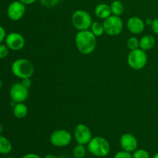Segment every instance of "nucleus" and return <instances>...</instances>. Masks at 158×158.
I'll use <instances>...</instances> for the list:
<instances>
[{
    "label": "nucleus",
    "mask_w": 158,
    "mask_h": 158,
    "mask_svg": "<svg viewBox=\"0 0 158 158\" xmlns=\"http://www.w3.org/2000/svg\"><path fill=\"white\" fill-rule=\"evenodd\" d=\"M88 151L97 157H105L110 152V144L103 137H95L88 143Z\"/></svg>",
    "instance_id": "obj_2"
},
{
    "label": "nucleus",
    "mask_w": 158,
    "mask_h": 158,
    "mask_svg": "<svg viewBox=\"0 0 158 158\" xmlns=\"http://www.w3.org/2000/svg\"><path fill=\"white\" fill-rule=\"evenodd\" d=\"M2 131H3L2 126V125H0V134H1V133L2 132Z\"/></svg>",
    "instance_id": "obj_35"
},
{
    "label": "nucleus",
    "mask_w": 158,
    "mask_h": 158,
    "mask_svg": "<svg viewBox=\"0 0 158 158\" xmlns=\"http://www.w3.org/2000/svg\"><path fill=\"white\" fill-rule=\"evenodd\" d=\"M73 135L77 143L83 145L88 144L93 138L90 129L83 123H80L76 127Z\"/></svg>",
    "instance_id": "obj_9"
},
{
    "label": "nucleus",
    "mask_w": 158,
    "mask_h": 158,
    "mask_svg": "<svg viewBox=\"0 0 158 158\" xmlns=\"http://www.w3.org/2000/svg\"><path fill=\"white\" fill-rule=\"evenodd\" d=\"M127 46L131 51L139 49L140 48V40L134 36L131 37L127 41Z\"/></svg>",
    "instance_id": "obj_21"
},
{
    "label": "nucleus",
    "mask_w": 158,
    "mask_h": 158,
    "mask_svg": "<svg viewBox=\"0 0 158 158\" xmlns=\"http://www.w3.org/2000/svg\"><path fill=\"white\" fill-rule=\"evenodd\" d=\"M6 158H14V157H6Z\"/></svg>",
    "instance_id": "obj_36"
},
{
    "label": "nucleus",
    "mask_w": 158,
    "mask_h": 158,
    "mask_svg": "<svg viewBox=\"0 0 158 158\" xmlns=\"http://www.w3.org/2000/svg\"><path fill=\"white\" fill-rule=\"evenodd\" d=\"M18 1L21 2H23V4L25 5H31L33 4L34 2H35L36 0H18Z\"/></svg>",
    "instance_id": "obj_30"
},
{
    "label": "nucleus",
    "mask_w": 158,
    "mask_h": 158,
    "mask_svg": "<svg viewBox=\"0 0 158 158\" xmlns=\"http://www.w3.org/2000/svg\"><path fill=\"white\" fill-rule=\"evenodd\" d=\"M28 108L23 103H17L13 107V114L16 118L23 119L27 116Z\"/></svg>",
    "instance_id": "obj_16"
},
{
    "label": "nucleus",
    "mask_w": 158,
    "mask_h": 158,
    "mask_svg": "<svg viewBox=\"0 0 158 158\" xmlns=\"http://www.w3.org/2000/svg\"><path fill=\"white\" fill-rule=\"evenodd\" d=\"M85 154H86V148L85 145L80 144L77 143L74 147L73 150V155L75 158H83Z\"/></svg>",
    "instance_id": "obj_20"
},
{
    "label": "nucleus",
    "mask_w": 158,
    "mask_h": 158,
    "mask_svg": "<svg viewBox=\"0 0 158 158\" xmlns=\"http://www.w3.org/2000/svg\"><path fill=\"white\" fill-rule=\"evenodd\" d=\"M77 49L83 55H89L95 50L97 47V37L90 30L79 31L75 37Z\"/></svg>",
    "instance_id": "obj_1"
},
{
    "label": "nucleus",
    "mask_w": 158,
    "mask_h": 158,
    "mask_svg": "<svg viewBox=\"0 0 158 158\" xmlns=\"http://www.w3.org/2000/svg\"><path fill=\"white\" fill-rule=\"evenodd\" d=\"M26 12V5L19 1H14L9 4L7 9V15L12 21L21 19Z\"/></svg>",
    "instance_id": "obj_10"
},
{
    "label": "nucleus",
    "mask_w": 158,
    "mask_h": 158,
    "mask_svg": "<svg viewBox=\"0 0 158 158\" xmlns=\"http://www.w3.org/2000/svg\"><path fill=\"white\" fill-rule=\"evenodd\" d=\"M133 158H150V154L146 150L138 149L133 152Z\"/></svg>",
    "instance_id": "obj_22"
},
{
    "label": "nucleus",
    "mask_w": 158,
    "mask_h": 158,
    "mask_svg": "<svg viewBox=\"0 0 158 158\" xmlns=\"http://www.w3.org/2000/svg\"><path fill=\"white\" fill-rule=\"evenodd\" d=\"M25 39L22 34L19 32H11L6 35V45L9 49L13 51L21 50L25 46Z\"/></svg>",
    "instance_id": "obj_11"
},
{
    "label": "nucleus",
    "mask_w": 158,
    "mask_h": 158,
    "mask_svg": "<svg viewBox=\"0 0 158 158\" xmlns=\"http://www.w3.org/2000/svg\"><path fill=\"white\" fill-rule=\"evenodd\" d=\"M105 33L110 36L120 35L123 29V23L120 16L111 15L103 22Z\"/></svg>",
    "instance_id": "obj_6"
},
{
    "label": "nucleus",
    "mask_w": 158,
    "mask_h": 158,
    "mask_svg": "<svg viewBox=\"0 0 158 158\" xmlns=\"http://www.w3.org/2000/svg\"><path fill=\"white\" fill-rule=\"evenodd\" d=\"M9 47L6 45L0 44V59H4L9 54Z\"/></svg>",
    "instance_id": "obj_24"
},
{
    "label": "nucleus",
    "mask_w": 158,
    "mask_h": 158,
    "mask_svg": "<svg viewBox=\"0 0 158 158\" xmlns=\"http://www.w3.org/2000/svg\"><path fill=\"white\" fill-rule=\"evenodd\" d=\"M12 72L14 76L20 79L30 78L34 73V66L27 59H18L12 63Z\"/></svg>",
    "instance_id": "obj_3"
},
{
    "label": "nucleus",
    "mask_w": 158,
    "mask_h": 158,
    "mask_svg": "<svg viewBox=\"0 0 158 158\" xmlns=\"http://www.w3.org/2000/svg\"><path fill=\"white\" fill-rule=\"evenodd\" d=\"M152 158H158V152L156 153V154L153 156Z\"/></svg>",
    "instance_id": "obj_33"
},
{
    "label": "nucleus",
    "mask_w": 158,
    "mask_h": 158,
    "mask_svg": "<svg viewBox=\"0 0 158 158\" xmlns=\"http://www.w3.org/2000/svg\"><path fill=\"white\" fill-rule=\"evenodd\" d=\"M59 158H66V157H59Z\"/></svg>",
    "instance_id": "obj_37"
},
{
    "label": "nucleus",
    "mask_w": 158,
    "mask_h": 158,
    "mask_svg": "<svg viewBox=\"0 0 158 158\" xmlns=\"http://www.w3.org/2000/svg\"><path fill=\"white\" fill-rule=\"evenodd\" d=\"M114 158H133L132 154L130 152H127V151H121L117 152V154L114 155Z\"/></svg>",
    "instance_id": "obj_25"
},
{
    "label": "nucleus",
    "mask_w": 158,
    "mask_h": 158,
    "mask_svg": "<svg viewBox=\"0 0 158 158\" xmlns=\"http://www.w3.org/2000/svg\"><path fill=\"white\" fill-rule=\"evenodd\" d=\"M73 27L78 31L88 30L93 23L90 14L83 9H79L73 13L71 18Z\"/></svg>",
    "instance_id": "obj_4"
},
{
    "label": "nucleus",
    "mask_w": 158,
    "mask_h": 158,
    "mask_svg": "<svg viewBox=\"0 0 158 158\" xmlns=\"http://www.w3.org/2000/svg\"><path fill=\"white\" fill-rule=\"evenodd\" d=\"M44 158H59V157H57L56 156L53 155V154H47V155L45 156Z\"/></svg>",
    "instance_id": "obj_32"
},
{
    "label": "nucleus",
    "mask_w": 158,
    "mask_h": 158,
    "mask_svg": "<svg viewBox=\"0 0 158 158\" xmlns=\"http://www.w3.org/2000/svg\"><path fill=\"white\" fill-rule=\"evenodd\" d=\"M21 83H23V84L26 87H27L28 89H29V88L32 86V80H30V78L23 79V80H22Z\"/></svg>",
    "instance_id": "obj_28"
},
{
    "label": "nucleus",
    "mask_w": 158,
    "mask_h": 158,
    "mask_svg": "<svg viewBox=\"0 0 158 158\" xmlns=\"http://www.w3.org/2000/svg\"><path fill=\"white\" fill-rule=\"evenodd\" d=\"M110 9L113 15L120 16L124 12V5L120 0H114L111 2Z\"/></svg>",
    "instance_id": "obj_18"
},
{
    "label": "nucleus",
    "mask_w": 158,
    "mask_h": 158,
    "mask_svg": "<svg viewBox=\"0 0 158 158\" xmlns=\"http://www.w3.org/2000/svg\"><path fill=\"white\" fill-rule=\"evenodd\" d=\"M152 23H153V19H146V21H145V24L151 26V25H152Z\"/></svg>",
    "instance_id": "obj_31"
},
{
    "label": "nucleus",
    "mask_w": 158,
    "mask_h": 158,
    "mask_svg": "<svg viewBox=\"0 0 158 158\" xmlns=\"http://www.w3.org/2000/svg\"><path fill=\"white\" fill-rule=\"evenodd\" d=\"M120 145L123 151L133 153L137 150V146H138V142H137L135 136L133 135L132 134L126 133L120 137Z\"/></svg>",
    "instance_id": "obj_12"
},
{
    "label": "nucleus",
    "mask_w": 158,
    "mask_h": 158,
    "mask_svg": "<svg viewBox=\"0 0 158 158\" xmlns=\"http://www.w3.org/2000/svg\"><path fill=\"white\" fill-rule=\"evenodd\" d=\"M151 29L156 35H158V19H155L153 20Z\"/></svg>",
    "instance_id": "obj_27"
},
{
    "label": "nucleus",
    "mask_w": 158,
    "mask_h": 158,
    "mask_svg": "<svg viewBox=\"0 0 158 158\" xmlns=\"http://www.w3.org/2000/svg\"><path fill=\"white\" fill-rule=\"evenodd\" d=\"M12 145L6 137L0 134V154H8L12 151Z\"/></svg>",
    "instance_id": "obj_17"
},
{
    "label": "nucleus",
    "mask_w": 158,
    "mask_h": 158,
    "mask_svg": "<svg viewBox=\"0 0 158 158\" xmlns=\"http://www.w3.org/2000/svg\"><path fill=\"white\" fill-rule=\"evenodd\" d=\"M22 158H41V157L38 155V154H34V153H29V154H27L23 156Z\"/></svg>",
    "instance_id": "obj_29"
},
{
    "label": "nucleus",
    "mask_w": 158,
    "mask_h": 158,
    "mask_svg": "<svg viewBox=\"0 0 158 158\" xmlns=\"http://www.w3.org/2000/svg\"><path fill=\"white\" fill-rule=\"evenodd\" d=\"M72 134L64 129H59L51 134L49 140L52 145L56 148H64L72 141Z\"/></svg>",
    "instance_id": "obj_7"
},
{
    "label": "nucleus",
    "mask_w": 158,
    "mask_h": 158,
    "mask_svg": "<svg viewBox=\"0 0 158 158\" xmlns=\"http://www.w3.org/2000/svg\"><path fill=\"white\" fill-rule=\"evenodd\" d=\"M29 91L23 83H15L10 88V97L15 103H23L29 97Z\"/></svg>",
    "instance_id": "obj_8"
},
{
    "label": "nucleus",
    "mask_w": 158,
    "mask_h": 158,
    "mask_svg": "<svg viewBox=\"0 0 158 158\" xmlns=\"http://www.w3.org/2000/svg\"><path fill=\"white\" fill-rule=\"evenodd\" d=\"M127 27L133 34H140L145 29V23L138 16H132L127 20Z\"/></svg>",
    "instance_id": "obj_13"
},
{
    "label": "nucleus",
    "mask_w": 158,
    "mask_h": 158,
    "mask_svg": "<svg viewBox=\"0 0 158 158\" xmlns=\"http://www.w3.org/2000/svg\"><path fill=\"white\" fill-rule=\"evenodd\" d=\"M40 4L46 8H52L60 2V0H39Z\"/></svg>",
    "instance_id": "obj_23"
},
{
    "label": "nucleus",
    "mask_w": 158,
    "mask_h": 158,
    "mask_svg": "<svg viewBox=\"0 0 158 158\" xmlns=\"http://www.w3.org/2000/svg\"><path fill=\"white\" fill-rule=\"evenodd\" d=\"M6 29L2 27V26H0V44H2L4 40H6Z\"/></svg>",
    "instance_id": "obj_26"
},
{
    "label": "nucleus",
    "mask_w": 158,
    "mask_h": 158,
    "mask_svg": "<svg viewBox=\"0 0 158 158\" xmlns=\"http://www.w3.org/2000/svg\"><path fill=\"white\" fill-rule=\"evenodd\" d=\"M156 40L153 35H145L140 40V48L144 51L151 50L154 47Z\"/></svg>",
    "instance_id": "obj_15"
},
{
    "label": "nucleus",
    "mask_w": 158,
    "mask_h": 158,
    "mask_svg": "<svg viewBox=\"0 0 158 158\" xmlns=\"http://www.w3.org/2000/svg\"><path fill=\"white\" fill-rule=\"evenodd\" d=\"M2 87V80H1V78H0V89Z\"/></svg>",
    "instance_id": "obj_34"
},
{
    "label": "nucleus",
    "mask_w": 158,
    "mask_h": 158,
    "mask_svg": "<svg viewBox=\"0 0 158 158\" xmlns=\"http://www.w3.org/2000/svg\"><path fill=\"white\" fill-rule=\"evenodd\" d=\"M90 31L96 37H100L105 32L103 24L97 21L93 22L92 25L90 26Z\"/></svg>",
    "instance_id": "obj_19"
},
{
    "label": "nucleus",
    "mask_w": 158,
    "mask_h": 158,
    "mask_svg": "<svg viewBox=\"0 0 158 158\" xmlns=\"http://www.w3.org/2000/svg\"><path fill=\"white\" fill-rule=\"evenodd\" d=\"M148 63V55L146 51L142 49L131 51L127 56V63L131 68L135 70H140L144 68Z\"/></svg>",
    "instance_id": "obj_5"
},
{
    "label": "nucleus",
    "mask_w": 158,
    "mask_h": 158,
    "mask_svg": "<svg viewBox=\"0 0 158 158\" xmlns=\"http://www.w3.org/2000/svg\"><path fill=\"white\" fill-rule=\"evenodd\" d=\"M95 15L100 19H106L108 17L112 15L110 6L106 3H100L98 4L95 8L94 10Z\"/></svg>",
    "instance_id": "obj_14"
}]
</instances>
